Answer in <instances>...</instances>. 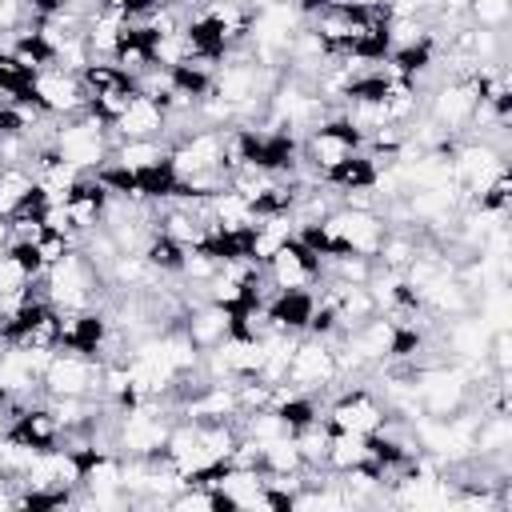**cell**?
<instances>
[{
	"mask_svg": "<svg viewBox=\"0 0 512 512\" xmlns=\"http://www.w3.org/2000/svg\"><path fill=\"white\" fill-rule=\"evenodd\" d=\"M52 148L76 172H96L112 156V128L84 108L76 116H64V128L52 132Z\"/></svg>",
	"mask_w": 512,
	"mask_h": 512,
	"instance_id": "6da1fadb",
	"label": "cell"
},
{
	"mask_svg": "<svg viewBox=\"0 0 512 512\" xmlns=\"http://www.w3.org/2000/svg\"><path fill=\"white\" fill-rule=\"evenodd\" d=\"M176 416H164L156 400H140L116 416V452L120 456H164V440L172 432Z\"/></svg>",
	"mask_w": 512,
	"mask_h": 512,
	"instance_id": "7a4b0ae2",
	"label": "cell"
},
{
	"mask_svg": "<svg viewBox=\"0 0 512 512\" xmlns=\"http://www.w3.org/2000/svg\"><path fill=\"white\" fill-rule=\"evenodd\" d=\"M100 372L104 364L96 356L56 348L40 368V388L44 396H100Z\"/></svg>",
	"mask_w": 512,
	"mask_h": 512,
	"instance_id": "3957f363",
	"label": "cell"
},
{
	"mask_svg": "<svg viewBox=\"0 0 512 512\" xmlns=\"http://www.w3.org/2000/svg\"><path fill=\"white\" fill-rule=\"evenodd\" d=\"M364 148V136L344 120V116H328L324 124H316L304 140H300V152H304V160L324 176V172H332L336 164H344L348 156H356Z\"/></svg>",
	"mask_w": 512,
	"mask_h": 512,
	"instance_id": "277c9868",
	"label": "cell"
},
{
	"mask_svg": "<svg viewBox=\"0 0 512 512\" xmlns=\"http://www.w3.org/2000/svg\"><path fill=\"white\" fill-rule=\"evenodd\" d=\"M476 104H480V80H476V68H472L468 76H452V80H444V84L432 92V100H428V120H432L436 128H444L448 136H456V132H464V128L472 124Z\"/></svg>",
	"mask_w": 512,
	"mask_h": 512,
	"instance_id": "5b68a950",
	"label": "cell"
},
{
	"mask_svg": "<svg viewBox=\"0 0 512 512\" xmlns=\"http://www.w3.org/2000/svg\"><path fill=\"white\" fill-rule=\"evenodd\" d=\"M468 388L472 376L464 368H448V364H432V368H416V396L424 416H452L468 404Z\"/></svg>",
	"mask_w": 512,
	"mask_h": 512,
	"instance_id": "8992f818",
	"label": "cell"
},
{
	"mask_svg": "<svg viewBox=\"0 0 512 512\" xmlns=\"http://www.w3.org/2000/svg\"><path fill=\"white\" fill-rule=\"evenodd\" d=\"M28 96L48 116H76V112L88 108V96H84L80 76L76 72H64V68H40V72H32Z\"/></svg>",
	"mask_w": 512,
	"mask_h": 512,
	"instance_id": "52a82bcc",
	"label": "cell"
},
{
	"mask_svg": "<svg viewBox=\"0 0 512 512\" xmlns=\"http://www.w3.org/2000/svg\"><path fill=\"white\" fill-rule=\"evenodd\" d=\"M384 420H388V408H384L368 388H344V392L332 400L328 416H324V424H328L332 432H356V436H372Z\"/></svg>",
	"mask_w": 512,
	"mask_h": 512,
	"instance_id": "ba28073f",
	"label": "cell"
},
{
	"mask_svg": "<svg viewBox=\"0 0 512 512\" xmlns=\"http://www.w3.org/2000/svg\"><path fill=\"white\" fill-rule=\"evenodd\" d=\"M332 380H340L332 340H320V336L296 340L292 360H288V384H296L304 392H316V388H328Z\"/></svg>",
	"mask_w": 512,
	"mask_h": 512,
	"instance_id": "9c48e42d",
	"label": "cell"
},
{
	"mask_svg": "<svg viewBox=\"0 0 512 512\" xmlns=\"http://www.w3.org/2000/svg\"><path fill=\"white\" fill-rule=\"evenodd\" d=\"M264 276H268V284H272L276 292H284V288H312V284L320 280V256L308 252V248L292 236L284 248H276V252L264 260Z\"/></svg>",
	"mask_w": 512,
	"mask_h": 512,
	"instance_id": "30bf717a",
	"label": "cell"
},
{
	"mask_svg": "<svg viewBox=\"0 0 512 512\" xmlns=\"http://www.w3.org/2000/svg\"><path fill=\"white\" fill-rule=\"evenodd\" d=\"M108 128H112V148H116L120 140H160V136L168 132V112H164L160 100L136 92V96L128 100V108H124Z\"/></svg>",
	"mask_w": 512,
	"mask_h": 512,
	"instance_id": "8fae6325",
	"label": "cell"
},
{
	"mask_svg": "<svg viewBox=\"0 0 512 512\" xmlns=\"http://www.w3.org/2000/svg\"><path fill=\"white\" fill-rule=\"evenodd\" d=\"M180 328H184V336H188L200 352L216 348V344L232 332V328H228V308H224V304H212V300H200L192 312H184Z\"/></svg>",
	"mask_w": 512,
	"mask_h": 512,
	"instance_id": "7c38bea8",
	"label": "cell"
},
{
	"mask_svg": "<svg viewBox=\"0 0 512 512\" xmlns=\"http://www.w3.org/2000/svg\"><path fill=\"white\" fill-rule=\"evenodd\" d=\"M260 472L264 476H300L304 472V460H300V448H296L292 432L260 444Z\"/></svg>",
	"mask_w": 512,
	"mask_h": 512,
	"instance_id": "4fadbf2b",
	"label": "cell"
},
{
	"mask_svg": "<svg viewBox=\"0 0 512 512\" xmlns=\"http://www.w3.org/2000/svg\"><path fill=\"white\" fill-rule=\"evenodd\" d=\"M368 460V436H356V432H332L328 436V456H324V468L328 472H348L356 464Z\"/></svg>",
	"mask_w": 512,
	"mask_h": 512,
	"instance_id": "5bb4252c",
	"label": "cell"
},
{
	"mask_svg": "<svg viewBox=\"0 0 512 512\" xmlns=\"http://www.w3.org/2000/svg\"><path fill=\"white\" fill-rule=\"evenodd\" d=\"M324 180H328L336 192L372 188V184H376V160H372V156H364V152H356V156H348L344 164H336L332 172H324Z\"/></svg>",
	"mask_w": 512,
	"mask_h": 512,
	"instance_id": "9a60e30c",
	"label": "cell"
},
{
	"mask_svg": "<svg viewBox=\"0 0 512 512\" xmlns=\"http://www.w3.org/2000/svg\"><path fill=\"white\" fill-rule=\"evenodd\" d=\"M112 160H120V164L140 172V168H152V164L168 160V144H160V140H120L112 148Z\"/></svg>",
	"mask_w": 512,
	"mask_h": 512,
	"instance_id": "2e32d148",
	"label": "cell"
},
{
	"mask_svg": "<svg viewBox=\"0 0 512 512\" xmlns=\"http://www.w3.org/2000/svg\"><path fill=\"white\" fill-rule=\"evenodd\" d=\"M28 88H32V72H24L12 52H0V96L4 100H32Z\"/></svg>",
	"mask_w": 512,
	"mask_h": 512,
	"instance_id": "e0dca14e",
	"label": "cell"
},
{
	"mask_svg": "<svg viewBox=\"0 0 512 512\" xmlns=\"http://www.w3.org/2000/svg\"><path fill=\"white\" fill-rule=\"evenodd\" d=\"M4 112H8V100L0 96V132H4Z\"/></svg>",
	"mask_w": 512,
	"mask_h": 512,
	"instance_id": "ac0fdd59",
	"label": "cell"
}]
</instances>
